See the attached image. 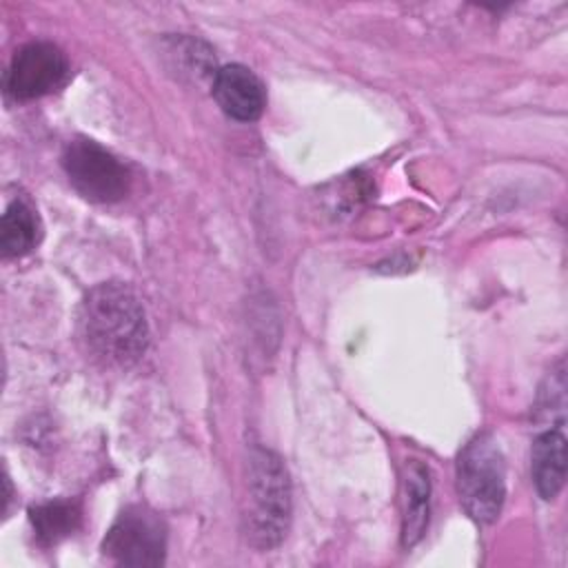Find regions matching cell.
<instances>
[{"instance_id": "cell-1", "label": "cell", "mask_w": 568, "mask_h": 568, "mask_svg": "<svg viewBox=\"0 0 568 568\" xmlns=\"http://www.w3.org/2000/svg\"><path fill=\"white\" fill-rule=\"evenodd\" d=\"M78 326L87 348L111 366H131L149 344L144 306L120 282H104L87 293L80 304Z\"/></svg>"}, {"instance_id": "cell-2", "label": "cell", "mask_w": 568, "mask_h": 568, "mask_svg": "<svg viewBox=\"0 0 568 568\" xmlns=\"http://www.w3.org/2000/svg\"><path fill=\"white\" fill-rule=\"evenodd\" d=\"M248 528L257 548L277 546L291 519V484L282 459L262 446L248 455Z\"/></svg>"}, {"instance_id": "cell-3", "label": "cell", "mask_w": 568, "mask_h": 568, "mask_svg": "<svg viewBox=\"0 0 568 568\" xmlns=\"http://www.w3.org/2000/svg\"><path fill=\"white\" fill-rule=\"evenodd\" d=\"M457 493L477 524H493L506 499V462L490 433L475 435L457 457Z\"/></svg>"}, {"instance_id": "cell-4", "label": "cell", "mask_w": 568, "mask_h": 568, "mask_svg": "<svg viewBox=\"0 0 568 568\" xmlns=\"http://www.w3.org/2000/svg\"><path fill=\"white\" fill-rule=\"evenodd\" d=\"M62 166L71 186L91 202L109 204L129 193V169L93 140H71L62 153Z\"/></svg>"}, {"instance_id": "cell-5", "label": "cell", "mask_w": 568, "mask_h": 568, "mask_svg": "<svg viewBox=\"0 0 568 568\" xmlns=\"http://www.w3.org/2000/svg\"><path fill=\"white\" fill-rule=\"evenodd\" d=\"M102 550L118 566H160L166 552V528L155 513L131 506L109 528Z\"/></svg>"}, {"instance_id": "cell-6", "label": "cell", "mask_w": 568, "mask_h": 568, "mask_svg": "<svg viewBox=\"0 0 568 568\" xmlns=\"http://www.w3.org/2000/svg\"><path fill=\"white\" fill-rule=\"evenodd\" d=\"M69 71L64 53L53 42L20 47L4 73V89L13 100H33L58 89Z\"/></svg>"}, {"instance_id": "cell-7", "label": "cell", "mask_w": 568, "mask_h": 568, "mask_svg": "<svg viewBox=\"0 0 568 568\" xmlns=\"http://www.w3.org/2000/svg\"><path fill=\"white\" fill-rule=\"evenodd\" d=\"M213 98L217 106L237 122L257 120L266 106V93L260 78L242 64H226L215 71Z\"/></svg>"}, {"instance_id": "cell-8", "label": "cell", "mask_w": 568, "mask_h": 568, "mask_svg": "<svg viewBox=\"0 0 568 568\" xmlns=\"http://www.w3.org/2000/svg\"><path fill=\"white\" fill-rule=\"evenodd\" d=\"M532 481L541 499H555L566 479V437L564 426H550L532 442Z\"/></svg>"}, {"instance_id": "cell-9", "label": "cell", "mask_w": 568, "mask_h": 568, "mask_svg": "<svg viewBox=\"0 0 568 568\" xmlns=\"http://www.w3.org/2000/svg\"><path fill=\"white\" fill-rule=\"evenodd\" d=\"M430 479L428 468L422 462L410 459L404 475V517H402V544L415 546L428 526Z\"/></svg>"}, {"instance_id": "cell-10", "label": "cell", "mask_w": 568, "mask_h": 568, "mask_svg": "<svg viewBox=\"0 0 568 568\" xmlns=\"http://www.w3.org/2000/svg\"><path fill=\"white\" fill-rule=\"evenodd\" d=\"M80 508L71 501H47L29 510L36 539L42 546H55L71 537L80 526Z\"/></svg>"}, {"instance_id": "cell-11", "label": "cell", "mask_w": 568, "mask_h": 568, "mask_svg": "<svg viewBox=\"0 0 568 568\" xmlns=\"http://www.w3.org/2000/svg\"><path fill=\"white\" fill-rule=\"evenodd\" d=\"M40 240V224L36 213L20 200L11 202L2 215L0 248L4 257H20L29 253Z\"/></svg>"}]
</instances>
